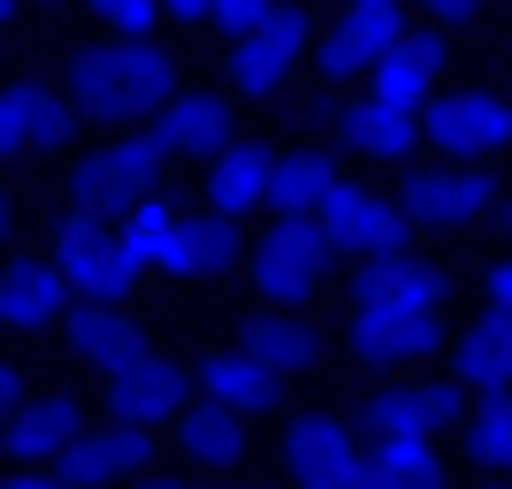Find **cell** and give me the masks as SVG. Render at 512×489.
Masks as SVG:
<instances>
[{
	"instance_id": "74e56055",
	"label": "cell",
	"mask_w": 512,
	"mask_h": 489,
	"mask_svg": "<svg viewBox=\"0 0 512 489\" xmlns=\"http://www.w3.org/2000/svg\"><path fill=\"white\" fill-rule=\"evenodd\" d=\"M0 405H8V413L23 405V375H16V367H0Z\"/></svg>"
},
{
	"instance_id": "d4e9b609",
	"label": "cell",
	"mask_w": 512,
	"mask_h": 489,
	"mask_svg": "<svg viewBox=\"0 0 512 489\" xmlns=\"http://www.w3.org/2000/svg\"><path fill=\"white\" fill-rule=\"evenodd\" d=\"M207 192H214V207L237 222L245 207H260V199L276 192V161H268L260 146H222V161H214V184H207Z\"/></svg>"
},
{
	"instance_id": "4fadbf2b",
	"label": "cell",
	"mask_w": 512,
	"mask_h": 489,
	"mask_svg": "<svg viewBox=\"0 0 512 489\" xmlns=\"http://www.w3.org/2000/svg\"><path fill=\"white\" fill-rule=\"evenodd\" d=\"M153 138L169 153H222L230 146V107L214 100V92H176V100L153 107Z\"/></svg>"
},
{
	"instance_id": "3957f363",
	"label": "cell",
	"mask_w": 512,
	"mask_h": 489,
	"mask_svg": "<svg viewBox=\"0 0 512 489\" xmlns=\"http://www.w3.org/2000/svg\"><path fill=\"white\" fill-rule=\"evenodd\" d=\"M161 161H169V146L161 138H115V146H100L77 169V207L85 214H130L138 199H153V184H161Z\"/></svg>"
},
{
	"instance_id": "484cf974",
	"label": "cell",
	"mask_w": 512,
	"mask_h": 489,
	"mask_svg": "<svg viewBox=\"0 0 512 489\" xmlns=\"http://www.w3.org/2000/svg\"><path fill=\"white\" fill-rule=\"evenodd\" d=\"M436 69H444V46L436 39H398L383 62H375V100L421 107V92L436 85Z\"/></svg>"
},
{
	"instance_id": "e575fe53",
	"label": "cell",
	"mask_w": 512,
	"mask_h": 489,
	"mask_svg": "<svg viewBox=\"0 0 512 489\" xmlns=\"http://www.w3.org/2000/svg\"><path fill=\"white\" fill-rule=\"evenodd\" d=\"M161 16H176V23H207V16H214V0H161Z\"/></svg>"
},
{
	"instance_id": "2e32d148",
	"label": "cell",
	"mask_w": 512,
	"mask_h": 489,
	"mask_svg": "<svg viewBox=\"0 0 512 489\" xmlns=\"http://www.w3.org/2000/svg\"><path fill=\"white\" fill-rule=\"evenodd\" d=\"M107 405H115V421H138V428H153V421H169L176 405H184V383H176V367L169 360H138V367H123V375H107Z\"/></svg>"
},
{
	"instance_id": "f546056e",
	"label": "cell",
	"mask_w": 512,
	"mask_h": 489,
	"mask_svg": "<svg viewBox=\"0 0 512 489\" xmlns=\"http://www.w3.org/2000/svg\"><path fill=\"white\" fill-rule=\"evenodd\" d=\"M245 344H253L268 367H283V375H291V367H314V352H321V337L291 314H260L253 329H245Z\"/></svg>"
},
{
	"instance_id": "ac0fdd59",
	"label": "cell",
	"mask_w": 512,
	"mask_h": 489,
	"mask_svg": "<svg viewBox=\"0 0 512 489\" xmlns=\"http://www.w3.org/2000/svg\"><path fill=\"white\" fill-rule=\"evenodd\" d=\"M451 413H459V390L451 383H413V390H383V398L367 405V428L375 436H428Z\"/></svg>"
},
{
	"instance_id": "7a4b0ae2",
	"label": "cell",
	"mask_w": 512,
	"mask_h": 489,
	"mask_svg": "<svg viewBox=\"0 0 512 489\" xmlns=\"http://www.w3.org/2000/svg\"><path fill=\"white\" fill-rule=\"evenodd\" d=\"M54 260H62L69 291H85L92 306H107V298H123L130 276H138V253H130V237L107 222V214H85L77 207V222H62V237H54Z\"/></svg>"
},
{
	"instance_id": "e0dca14e",
	"label": "cell",
	"mask_w": 512,
	"mask_h": 489,
	"mask_svg": "<svg viewBox=\"0 0 512 489\" xmlns=\"http://www.w3.org/2000/svg\"><path fill=\"white\" fill-rule=\"evenodd\" d=\"M459 383L482 390V398H505L512 390V314L497 306V314H482L459 337Z\"/></svg>"
},
{
	"instance_id": "4316f807",
	"label": "cell",
	"mask_w": 512,
	"mask_h": 489,
	"mask_svg": "<svg viewBox=\"0 0 512 489\" xmlns=\"http://www.w3.org/2000/svg\"><path fill=\"white\" fill-rule=\"evenodd\" d=\"M230 260H237V230H230V214L214 207L207 222H184V230H176V253H169L161 276H214V268H230Z\"/></svg>"
},
{
	"instance_id": "52a82bcc",
	"label": "cell",
	"mask_w": 512,
	"mask_h": 489,
	"mask_svg": "<svg viewBox=\"0 0 512 489\" xmlns=\"http://www.w3.org/2000/svg\"><path fill=\"white\" fill-rule=\"evenodd\" d=\"M299 54H306V16H299V8H276V16H260L253 31H237L230 77H237V92L268 100V92L291 77V62H299Z\"/></svg>"
},
{
	"instance_id": "ffe728a7",
	"label": "cell",
	"mask_w": 512,
	"mask_h": 489,
	"mask_svg": "<svg viewBox=\"0 0 512 489\" xmlns=\"http://www.w3.org/2000/svg\"><path fill=\"white\" fill-rule=\"evenodd\" d=\"M69 352L85 367H107V375H123V367H138L146 360V337H138V321H123V314H77L69 321Z\"/></svg>"
},
{
	"instance_id": "5b68a950",
	"label": "cell",
	"mask_w": 512,
	"mask_h": 489,
	"mask_svg": "<svg viewBox=\"0 0 512 489\" xmlns=\"http://www.w3.org/2000/svg\"><path fill=\"white\" fill-rule=\"evenodd\" d=\"M283 467L299 489H360V467L367 451L352 444V428L329 421V413H306L291 436H283Z\"/></svg>"
},
{
	"instance_id": "ba28073f",
	"label": "cell",
	"mask_w": 512,
	"mask_h": 489,
	"mask_svg": "<svg viewBox=\"0 0 512 489\" xmlns=\"http://www.w3.org/2000/svg\"><path fill=\"white\" fill-rule=\"evenodd\" d=\"M314 222H321V237H329L337 253L375 260V253H398V237H406V222H413V214L383 207V199H375V192H360V184H337V192H329V207H321Z\"/></svg>"
},
{
	"instance_id": "1f68e13d",
	"label": "cell",
	"mask_w": 512,
	"mask_h": 489,
	"mask_svg": "<svg viewBox=\"0 0 512 489\" xmlns=\"http://www.w3.org/2000/svg\"><path fill=\"white\" fill-rule=\"evenodd\" d=\"M467 451L482 459V467H512V405H505V398H490L482 413H474Z\"/></svg>"
},
{
	"instance_id": "d6986e66",
	"label": "cell",
	"mask_w": 512,
	"mask_h": 489,
	"mask_svg": "<svg viewBox=\"0 0 512 489\" xmlns=\"http://www.w3.org/2000/svg\"><path fill=\"white\" fill-rule=\"evenodd\" d=\"M62 291H69L62 260H54V268H46V260H16L8 283H0V321H8V329H46V321L62 314Z\"/></svg>"
},
{
	"instance_id": "d6a6232c",
	"label": "cell",
	"mask_w": 512,
	"mask_h": 489,
	"mask_svg": "<svg viewBox=\"0 0 512 489\" xmlns=\"http://www.w3.org/2000/svg\"><path fill=\"white\" fill-rule=\"evenodd\" d=\"M92 8H100L115 31H130V39H138V31H153V8H161V0H92Z\"/></svg>"
},
{
	"instance_id": "7402d4cb",
	"label": "cell",
	"mask_w": 512,
	"mask_h": 489,
	"mask_svg": "<svg viewBox=\"0 0 512 489\" xmlns=\"http://www.w3.org/2000/svg\"><path fill=\"white\" fill-rule=\"evenodd\" d=\"M69 444H77V405L69 398H39L8 413V451L16 459H62Z\"/></svg>"
},
{
	"instance_id": "30bf717a",
	"label": "cell",
	"mask_w": 512,
	"mask_h": 489,
	"mask_svg": "<svg viewBox=\"0 0 512 489\" xmlns=\"http://www.w3.org/2000/svg\"><path fill=\"white\" fill-rule=\"evenodd\" d=\"M428 138L444 153H497V146H512V100H497V92H451V100L428 107Z\"/></svg>"
},
{
	"instance_id": "83f0119b",
	"label": "cell",
	"mask_w": 512,
	"mask_h": 489,
	"mask_svg": "<svg viewBox=\"0 0 512 489\" xmlns=\"http://www.w3.org/2000/svg\"><path fill=\"white\" fill-rule=\"evenodd\" d=\"M184 451L199 467H237L245 459V428H237V405L207 398L199 413H184Z\"/></svg>"
},
{
	"instance_id": "5bb4252c",
	"label": "cell",
	"mask_w": 512,
	"mask_h": 489,
	"mask_svg": "<svg viewBox=\"0 0 512 489\" xmlns=\"http://www.w3.org/2000/svg\"><path fill=\"white\" fill-rule=\"evenodd\" d=\"M69 138V100H54L46 85H8L0 100V146L8 153H54Z\"/></svg>"
},
{
	"instance_id": "6da1fadb",
	"label": "cell",
	"mask_w": 512,
	"mask_h": 489,
	"mask_svg": "<svg viewBox=\"0 0 512 489\" xmlns=\"http://www.w3.org/2000/svg\"><path fill=\"white\" fill-rule=\"evenodd\" d=\"M69 100L100 115V123H123V115H153L161 100H176V62L161 46H85L69 62Z\"/></svg>"
},
{
	"instance_id": "f1b7e54d",
	"label": "cell",
	"mask_w": 512,
	"mask_h": 489,
	"mask_svg": "<svg viewBox=\"0 0 512 489\" xmlns=\"http://www.w3.org/2000/svg\"><path fill=\"white\" fill-rule=\"evenodd\" d=\"M337 184H344L337 161H321V153H291V161H276V192H268V199H276L283 214H321Z\"/></svg>"
},
{
	"instance_id": "44dd1931",
	"label": "cell",
	"mask_w": 512,
	"mask_h": 489,
	"mask_svg": "<svg viewBox=\"0 0 512 489\" xmlns=\"http://www.w3.org/2000/svg\"><path fill=\"white\" fill-rule=\"evenodd\" d=\"M436 451L428 436H375L367 444V467H360V489H436Z\"/></svg>"
},
{
	"instance_id": "60d3db41",
	"label": "cell",
	"mask_w": 512,
	"mask_h": 489,
	"mask_svg": "<svg viewBox=\"0 0 512 489\" xmlns=\"http://www.w3.org/2000/svg\"><path fill=\"white\" fill-rule=\"evenodd\" d=\"M138 489H192V482H138Z\"/></svg>"
},
{
	"instance_id": "4dcf8cb0",
	"label": "cell",
	"mask_w": 512,
	"mask_h": 489,
	"mask_svg": "<svg viewBox=\"0 0 512 489\" xmlns=\"http://www.w3.org/2000/svg\"><path fill=\"white\" fill-rule=\"evenodd\" d=\"M176 230H184V214H169L161 199H138V207L123 214V237H130V253H138V268H169Z\"/></svg>"
},
{
	"instance_id": "9a60e30c",
	"label": "cell",
	"mask_w": 512,
	"mask_h": 489,
	"mask_svg": "<svg viewBox=\"0 0 512 489\" xmlns=\"http://www.w3.org/2000/svg\"><path fill=\"white\" fill-rule=\"evenodd\" d=\"M421 130L428 123H413V107H398V100H360V107L337 115V138L360 146L367 161H406V153L421 146Z\"/></svg>"
},
{
	"instance_id": "8fae6325",
	"label": "cell",
	"mask_w": 512,
	"mask_h": 489,
	"mask_svg": "<svg viewBox=\"0 0 512 489\" xmlns=\"http://www.w3.org/2000/svg\"><path fill=\"white\" fill-rule=\"evenodd\" d=\"M153 467V428L123 421V428H92L62 451V474L69 482H123V474Z\"/></svg>"
},
{
	"instance_id": "9c48e42d",
	"label": "cell",
	"mask_w": 512,
	"mask_h": 489,
	"mask_svg": "<svg viewBox=\"0 0 512 489\" xmlns=\"http://www.w3.org/2000/svg\"><path fill=\"white\" fill-rule=\"evenodd\" d=\"M497 207L490 176L474 169H421L406 176V214L421 222V230H459V222H482V214Z\"/></svg>"
},
{
	"instance_id": "7c38bea8",
	"label": "cell",
	"mask_w": 512,
	"mask_h": 489,
	"mask_svg": "<svg viewBox=\"0 0 512 489\" xmlns=\"http://www.w3.org/2000/svg\"><path fill=\"white\" fill-rule=\"evenodd\" d=\"M398 39H406L398 0H352V16L329 31V46H321V69H329V77H344V69H360V62H383Z\"/></svg>"
},
{
	"instance_id": "8d00e7d4",
	"label": "cell",
	"mask_w": 512,
	"mask_h": 489,
	"mask_svg": "<svg viewBox=\"0 0 512 489\" xmlns=\"http://www.w3.org/2000/svg\"><path fill=\"white\" fill-rule=\"evenodd\" d=\"M8 489H85V482H69V474H16Z\"/></svg>"
},
{
	"instance_id": "d590c367",
	"label": "cell",
	"mask_w": 512,
	"mask_h": 489,
	"mask_svg": "<svg viewBox=\"0 0 512 489\" xmlns=\"http://www.w3.org/2000/svg\"><path fill=\"white\" fill-rule=\"evenodd\" d=\"M490 306H505V314H512V253L490 268Z\"/></svg>"
},
{
	"instance_id": "b9f144b4",
	"label": "cell",
	"mask_w": 512,
	"mask_h": 489,
	"mask_svg": "<svg viewBox=\"0 0 512 489\" xmlns=\"http://www.w3.org/2000/svg\"><path fill=\"white\" fill-rule=\"evenodd\" d=\"M16 8H23V0H0V16H16Z\"/></svg>"
},
{
	"instance_id": "ab89813d",
	"label": "cell",
	"mask_w": 512,
	"mask_h": 489,
	"mask_svg": "<svg viewBox=\"0 0 512 489\" xmlns=\"http://www.w3.org/2000/svg\"><path fill=\"white\" fill-rule=\"evenodd\" d=\"M497 214H505V230H512V192H505V199H497Z\"/></svg>"
},
{
	"instance_id": "836d02e7",
	"label": "cell",
	"mask_w": 512,
	"mask_h": 489,
	"mask_svg": "<svg viewBox=\"0 0 512 489\" xmlns=\"http://www.w3.org/2000/svg\"><path fill=\"white\" fill-rule=\"evenodd\" d=\"M260 16H276V0H214V23H222V31H253Z\"/></svg>"
},
{
	"instance_id": "f35d334b",
	"label": "cell",
	"mask_w": 512,
	"mask_h": 489,
	"mask_svg": "<svg viewBox=\"0 0 512 489\" xmlns=\"http://www.w3.org/2000/svg\"><path fill=\"white\" fill-rule=\"evenodd\" d=\"M428 8H436L444 23H467V16H474V0H428Z\"/></svg>"
},
{
	"instance_id": "603a6c76",
	"label": "cell",
	"mask_w": 512,
	"mask_h": 489,
	"mask_svg": "<svg viewBox=\"0 0 512 489\" xmlns=\"http://www.w3.org/2000/svg\"><path fill=\"white\" fill-rule=\"evenodd\" d=\"M276 383H283V367H268L253 344H245V352H222V360H207V398L237 405V413L276 405Z\"/></svg>"
},
{
	"instance_id": "277c9868",
	"label": "cell",
	"mask_w": 512,
	"mask_h": 489,
	"mask_svg": "<svg viewBox=\"0 0 512 489\" xmlns=\"http://www.w3.org/2000/svg\"><path fill=\"white\" fill-rule=\"evenodd\" d=\"M321 260H329V237H321V222H314V214H283L276 230L260 237V253H253V283H260V298H276V306H299V298L314 291Z\"/></svg>"
},
{
	"instance_id": "cb8c5ba5",
	"label": "cell",
	"mask_w": 512,
	"mask_h": 489,
	"mask_svg": "<svg viewBox=\"0 0 512 489\" xmlns=\"http://www.w3.org/2000/svg\"><path fill=\"white\" fill-rule=\"evenodd\" d=\"M352 298H398V306H436L444 298V276L428 260H406V253H375L352 283Z\"/></svg>"
},
{
	"instance_id": "8992f818",
	"label": "cell",
	"mask_w": 512,
	"mask_h": 489,
	"mask_svg": "<svg viewBox=\"0 0 512 489\" xmlns=\"http://www.w3.org/2000/svg\"><path fill=\"white\" fill-rule=\"evenodd\" d=\"M436 344V306H398V298H352V352L375 367L421 360Z\"/></svg>"
}]
</instances>
